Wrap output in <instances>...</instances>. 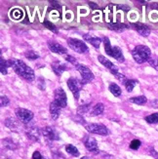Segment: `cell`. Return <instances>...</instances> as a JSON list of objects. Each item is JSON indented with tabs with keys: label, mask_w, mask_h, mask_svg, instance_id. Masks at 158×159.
I'll return each instance as SVG.
<instances>
[{
	"label": "cell",
	"mask_w": 158,
	"mask_h": 159,
	"mask_svg": "<svg viewBox=\"0 0 158 159\" xmlns=\"http://www.w3.org/2000/svg\"><path fill=\"white\" fill-rule=\"evenodd\" d=\"M8 67L9 66H8V63H7V61H5L3 57L1 56V58H0V71H1L3 75L8 74V70H7Z\"/></svg>",
	"instance_id": "cell-27"
},
{
	"label": "cell",
	"mask_w": 158,
	"mask_h": 159,
	"mask_svg": "<svg viewBox=\"0 0 158 159\" xmlns=\"http://www.w3.org/2000/svg\"><path fill=\"white\" fill-rule=\"evenodd\" d=\"M145 120L149 124H158V112H155V113H152L147 116Z\"/></svg>",
	"instance_id": "cell-29"
},
{
	"label": "cell",
	"mask_w": 158,
	"mask_h": 159,
	"mask_svg": "<svg viewBox=\"0 0 158 159\" xmlns=\"http://www.w3.org/2000/svg\"><path fill=\"white\" fill-rule=\"evenodd\" d=\"M48 48L50 49L51 52L56 53L59 55H65L67 53V50L64 46H61L60 43L56 42V41H48Z\"/></svg>",
	"instance_id": "cell-15"
},
{
	"label": "cell",
	"mask_w": 158,
	"mask_h": 159,
	"mask_svg": "<svg viewBox=\"0 0 158 159\" xmlns=\"http://www.w3.org/2000/svg\"><path fill=\"white\" fill-rule=\"evenodd\" d=\"M25 57L27 60H30V61H34V60H37L39 59V55L33 50H29V51H25Z\"/></svg>",
	"instance_id": "cell-28"
},
{
	"label": "cell",
	"mask_w": 158,
	"mask_h": 159,
	"mask_svg": "<svg viewBox=\"0 0 158 159\" xmlns=\"http://www.w3.org/2000/svg\"><path fill=\"white\" fill-rule=\"evenodd\" d=\"M2 143L6 148L11 149V150L18 148V143H16L15 142H14L11 138H7V139H5V140H2Z\"/></svg>",
	"instance_id": "cell-23"
},
{
	"label": "cell",
	"mask_w": 158,
	"mask_h": 159,
	"mask_svg": "<svg viewBox=\"0 0 158 159\" xmlns=\"http://www.w3.org/2000/svg\"><path fill=\"white\" fill-rule=\"evenodd\" d=\"M88 112H91V107L90 105H83V106H80L77 109V113L80 115H84Z\"/></svg>",
	"instance_id": "cell-31"
},
{
	"label": "cell",
	"mask_w": 158,
	"mask_h": 159,
	"mask_svg": "<svg viewBox=\"0 0 158 159\" xmlns=\"http://www.w3.org/2000/svg\"><path fill=\"white\" fill-rule=\"evenodd\" d=\"M108 90L114 97H120L121 96L122 90L117 84H116V83H111L108 86Z\"/></svg>",
	"instance_id": "cell-22"
},
{
	"label": "cell",
	"mask_w": 158,
	"mask_h": 159,
	"mask_svg": "<svg viewBox=\"0 0 158 159\" xmlns=\"http://www.w3.org/2000/svg\"><path fill=\"white\" fill-rule=\"evenodd\" d=\"M104 111H105V105L102 102H98L93 107L91 112H90V115L91 116H98V115H101V114L104 113Z\"/></svg>",
	"instance_id": "cell-20"
},
{
	"label": "cell",
	"mask_w": 158,
	"mask_h": 159,
	"mask_svg": "<svg viewBox=\"0 0 158 159\" xmlns=\"http://www.w3.org/2000/svg\"><path fill=\"white\" fill-rule=\"evenodd\" d=\"M148 64H149V66H152L155 70H157L158 71V59H151L150 58V60L148 61Z\"/></svg>",
	"instance_id": "cell-36"
},
{
	"label": "cell",
	"mask_w": 158,
	"mask_h": 159,
	"mask_svg": "<svg viewBox=\"0 0 158 159\" xmlns=\"http://www.w3.org/2000/svg\"><path fill=\"white\" fill-rule=\"evenodd\" d=\"M151 8L158 10V3H152V4H151Z\"/></svg>",
	"instance_id": "cell-43"
},
{
	"label": "cell",
	"mask_w": 158,
	"mask_h": 159,
	"mask_svg": "<svg viewBox=\"0 0 158 159\" xmlns=\"http://www.w3.org/2000/svg\"><path fill=\"white\" fill-rule=\"evenodd\" d=\"M137 84H138V80H135V79H128V80L125 82V84H124V85H125V88H126L127 91H128L129 93H131Z\"/></svg>",
	"instance_id": "cell-26"
},
{
	"label": "cell",
	"mask_w": 158,
	"mask_h": 159,
	"mask_svg": "<svg viewBox=\"0 0 158 159\" xmlns=\"http://www.w3.org/2000/svg\"><path fill=\"white\" fill-rule=\"evenodd\" d=\"M65 60L66 61H68V63H70L71 65H73V66H75V67H76L78 65H79V63L77 61V60L75 59L74 57H72V56H70V55H66L65 56Z\"/></svg>",
	"instance_id": "cell-33"
},
{
	"label": "cell",
	"mask_w": 158,
	"mask_h": 159,
	"mask_svg": "<svg viewBox=\"0 0 158 159\" xmlns=\"http://www.w3.org/2000/svg\"><path fill=\"white\" fill-rule=\"evenodd\" d=\"M54 97H55V102H56L58 105L63 108L67 106V98H66V94L63 90V88H58L55 90L54 93Z\"/></svg>",
	"instance_id": "cell-10"
},
{
	"label": "cell",
	"mask_w": 158,
	"mask_h": 159,
	"mask_svg": "<svg viewBox=\"0 0 158 159\" xmlns=\"http://www.w3.org/2000/svg\"><path fill=\"white\" fill-rule=\"evenodd\" d=\"M9 67H12L20 77L26 80L27 82H32L35 79V73L31 67L27 66L25 61L18 59H10L7 61Z\"/></svg>",
	"instance_id": "cell-1"
},
{
	"label": "cell",
	"mask_w": 158,
	"mask_h": 159,
	"mask_svg": "<svg viewBox=\"0 0 158 159\" xmlns=\"http://www.w3.org/2000/svg\"><path fill=\"white\" fill-rule=\"evenodd\" d=\"M42 159H49V158H47V157H43Z\"/></svg>",
	"instance_id": "cell-45"
},
{
	"label": "cell",
	"mask_w": 158,
	"mask_h": 159,
	"mask_svg": "<svg viewBox=\"0 0 158 159\" xmlns=\"http://www.w3.org/2000/svg\"><path fill=\"white\" fill-rule=\"evenodd\" d=\"M132 56L136 63L143 64L148 61L151 56V51L146 45H138L132 50Z\"/></svg>",
	"instance_id": "cell-2"
},
{
	"label": "cell",
	"mask_w": 158,
	"mask_h": 159,
	"mask_svg": "<svg viewBox=\"0 0 158 159\" xmlns=\"http://www.w3.org/2000/svg\"><path fill=\"white\" fill-rule=\"evenodd\" d=\"M41 133H42V135L45 137V139L49 142L60 140V136H59L58 132L53 127L46 126V127L41 129Z\"/></svg>",
	"instance_id": "cell-11"
},
{
	"label": "cell",
	"mask_w": 158,
	"mask_h": 159,
	"mask_svg": "<svg viewBox=\"0 0 158 159\" xmlns=\"http://www.w3.org/2000/svg\"><path fill=\"white\" fill-rule=\"evenodd\" d=\"M98 60H99V61L100 63L104 66H106L107 70L111 71L114 76L117 78L119 81H121V83H123V84H125V82L128 80L127 78H126V76L124 74H122L120 71H119V70H118V67L116 66L113 63H111V61H109L108 59H106L105 56H102V55H99L98 56Z\"/></svg>",
	"instance_id": "cell-3"
},
{
	"label": "cell",
	"mask_w": 158,
	"mask_h": 159,
	"mask_svg": "<svg viewBox=\"0 0 158 159\" xmlns=\"http://www.w3.org/2000/svg\"><path fill=\"white\" fill-rule=\"evenodd\" d=\"M88 4H89V6H90V7H92L93 9H98L99 8V7L96 5L95 2H88Z\"/></svg>",
	"instance_id": "cell-42"
},
{
	"label": "cell",
	"mask_w": 158,
	"mask_h": 159,
	"mask_svg": "<svg viewBox=\"0 0 158 159\" xmlns=\"http://www.w3.org/2000/svg\"><path fill=\"white\" fill-rule=\"evenodd\" d=\"M85 129L91 134H96L100 136H107L109 134L108 129L102 125V124H98V123H88L85 124Z\"/></svg>",
	"instance_id": "cell-6"
},
{
	"label": "cell",
	"mask_w": 158,
	"mask_h": 159,
	"mask_svg": "<svg viewBox=\"0 0 158 159\" xmlns=\"http://www.w3.org/2000/svg\"><path fill=\"white\" fill-rule=\"evenodd\" d=\"M67 44L74 52L79 54H86L89 51L86 43L77 38H67Z\"/></svg>",
	"instance_id": "cell-5"
},
{
	"label": "cell",
	"mask_w": 158,
	"mask_h": 159,
	"mask_svg": "<svg viewBox=\"0 0 158 159\" xmlns=\"http://www.w3.org/2000/svg\"><path fill=\"white\" fill-rule=\"evenodd\" d=\"M52 157L53 159H65V156L58 150H52Z\"/></svg>",
	"instance_id": "cell-34"
},
{
	"label": "cell",
	"mask_w": 158,
	"mask_h": 159,
	"mask_svg": "<svg viewBox=\"0 0 158 159\" xmlns=\"http://www.w3.org/2000/svg\"><path fill=\"white\" fill-rule=\"evenodd\" d=\"M149 155H151L155 159H158V152L155 149H153V148H151V149L149 150Z\"/></svg>",
	"instance_id": "cell-39"
},
{
	"label": "cell",
	"mask_w": 158,
	"mask_h": 159,
	"mask_svg": "<svg viewBox=\"0 0 158 159\" xmlns=\"http://www.w3.org/2000/svg\"><path fill=\"white\" fill-rule=\"evenodd\" d=\"M52 70L55 72V74L58 75V76H61V73L67 70V66L65 64H61L57 61H55V63L52 64Z\"/></svg>",
	"instance_id": "cell-19"
},
{
	"label": "cell",
	"mask_w": 158,
	"mask_h": 159,
	"mask_svg": "<svg viewBox=\"0 0 158 159\" xmlns=\"http://www.w3.org/2000/svg\"><path fill=\"white\" fill-rule=\"evenodd\" d=\"M65 151L68 154H70L71 156H74V157H78L80 155V152L77 149V148H75L73 144H70V143H68L65 146Z\"/></svg>",
	"instance_id": "cell-25"
},
{
	"label": "cell",
	"mask_w": 158,
	"mask_h": 159,
	"mask_svg": "<svg viewBox=\"0 0 158 159\" xmlns=\"http://www.w3.org/2000/svg\"><path fill=\"white\" fill-rule=\"evenodd\" d=\"M76 70L81 74L82 81H83L84 84H86V83H89V82H91L92 80H94V78H95L94 74H93V72L91 71V70L87 66L79 64L76 66Z\"/></svg>",
	"instance_id": "cell-9"
},
{
	"label": "cell",
	"mask_w": 158,
	"mask_h": 159,
	"mask_svg": "<svg viewBox=\"0 0 158 159\" xmlns=\"http://www.w3.org/2000/svg\"><path fill=\"white\" fill-rule=\"evenodd\" d=\"M80 159H90V158L87 157V156H84V157H82V158H80Z\"/></svg>",
	"instance_id": "cell-44"
},
{
	"label": "cell",
	"mask_w": 158,
	"mask_h": 159,
	"mask_svg": "<svg viewBox=\"0 0 158 159\" xmlns=\"http://www.w3.org/2000/svg\"><path fill=\"white\" fill-rule=\"evenodd\" d=\"M102 41H104V45H105V51L106 53L111 56V58L115 59L116 61H120V63H124L125 61V58L123 56V53L122 50L118 46H111V41H109V38L105 36L102 38Z\"/></svg>",
	"instance_id": "cell-4"
},
{
	"label": "cell",
	"mask_w": 158,
	"mask_h": 159,
	"mask_svg": "<svg viewBox=\"0 0 158 159\" xmlns=\"http://www.w3.org/2000/svg\"><path fill=\"white\" fill-rule=\"evenodd\" d=\"M50 3H51V6H53L54 8H57V9H61V6H60V4H59V2H57V1H50Z\"/></svg>",
	"instance_id": "cell-40"
},
{
	"label": "cell",
	"mask_w": 158,
	"mask_h": 159,
	"mask_svg": "<svg viewBox=\"0 0 158 159\" xmlns=\"http://www.w3.org/2000/svg\"><path fill=\"white\" fill-rule=\"evenodd\" d=\"M150 106L158 108V100H153V101L150 102Z\"/></svg>",
	"instance_id": "cell-41"
},
{
	"label": "cell",
	"mask_w": 158,
	"mask_h": 159,
	"mask_svg": "<svg viewBox=\"0 0 158 159\" xmlns=\"http://www.w3.org/2000/svg\"><path fill=\"white\" fill-rule=\"evenodd\" d=\"M141 144H142V142L140 140H133L131 143H130V148L131 149H134V150H137V149H139L140 147H141Z\"/></svg>",
	"instance_id": "cell-32"
},
{
	"label": "cell",
	"mask_w": 158,
	"mask_h": 159,
	"mask_svg": "<svg viewBox=\"0 0 158 159\" xmlns=\"http://www.w3.org/2000/svg\"><path fill=\"white\" fill-rule=\"evenodd\" d=\"M25 135L27 139H29L33 142L40 141V130L35 126H29L25 129Z\"/></svg>",
	"instance_id": "cell-13"
},
{
	"label": "cell",
	"mask_w": 158,
	"mask_h": 159,
	"mask_svg": "<svg viewBox=\"0 0 158 159\" xmlns=\"http://www.w3.org/2000/svg\"><path fill=\"white\" fill-rule=\"evenodd\" d=\"M131 25L133 26V29L140 34V35H142L143 37H147L150 34V32H151L150 31V29L147 25H143L142 23H134Z\"/></svg>",
	"instance_id": "cell-14"
},
{
	"label": "cell",
	"mask_w": 158,
	"mask_h": 159,
	"mask_svg": "<svg viewBox=\"0 0 158 159\" xmlns=\"http://www.w3.org/2000/svg\"><path fill=\"white\" fill-rule=\"evenodd\" d=\"M15 113H16L17 118L24 124H29L32 120L33 116H34V114L31 110L22 108V107H18L15 110Z\"/></svg>",
	"instance_id": "cell-8"
},
{
	"label": "cell",
	"mask_w": 158,
	"mask_h": 159,
	"mask_svg": "<svg viewBox=\"0 0 158 159\" xmlns=\"http://www.w3.org/2000/svg\"><path fill=\"white\" fill-rule=\"evenodd\" d=\"M10 103V100L8 97L6 96H1V98H0V105H1L2 107H8Z\"/></svg>",
	"instance_id": "cell-35"
},
{
	"label": "cell",
	"mask_w": 158,
	"mask_h": 159,
	"mask_svg": "<svg viewBox=\"0 0 158 159\" xmlns=\"http://www.w3.org/2000/svg\"><path fill=\"white\" fill-rule=\"evenodd\" d=\"M83 85H84L83 81H82V80L80 81V80H78L76 78H74V77H70V79L67 80V86H68V88H70V92L72 93L74 99L76 101L79 99L80 90H81L82 87H83Z\"/></svg>",
	"instance_id": "cell-7"
},
{
	"label": "cell",
	"mask_w": 158,
	"mask_h": 159,
	"mask_svg": "<svg viewBox=\"0 0 158 159\" xmlns=\"http://www.w3.org/2000/svg\"><path fill=\"white\" fill-rule=\"evenodd\" d=\"M83 38L85 41H87V42L91 43V45L93 47H95L96 49H99L100 48V45L102 43V39L97 37V36H93L91 35V34H83Z\"/></svg>",
	"instance_id": "cell-17"
},
{
	"label": "cell",
	"mask_w": 158,
	"mask_h": 159,
	"mask_svg": "<svg viewBox=\"0 0 158 159\" xmlns=\"http://www.w3.org/2000/svg\"><path fill=\"white\" fill-rule=\"evenodd\" d=\"M42 155H41V153L39 152V151H34L33 154H32V159H42Z\"/></svg>",
	"instance_id": "cell-38"
},
{
	"label": "cell",
	"mask_w": 158,
	"mask_h": 159,
	"mask_svg": "<svg viewBox=\"0 0 158 159\" xmlns=\"http://www.w3.org/2000/svg\"><path fill=\"white\" fill-rule=\"evenodd\" d=\"M61 107L55 101H53V102L50 103L49 110H50L51 118H52L53 120H57V119L59 118V116H60V114H61Z\"/></svg>",
	"instance_id": "cell-16"
},
{
	"label": "cell",
	"mask_w": 158,
	"mask_h": 159,
	"mask_svg": "<svg viewBox=\"0 0 158 159\" xmlns=\"http://www.w3.org/2000/svg\"><path fill=\"white\" fill-rule=\"evenodd\" d=\"M107 26L111 30H114V31H117V32H122L127 29V25L125 24H121V23L107 24Z\"/></svg>",
	"instance_id": "cell-21"
},
{
	"label": "cell",
	"mask_w": 158,
	"mask_h": 159,
	"mask_svg": "<svg viewBox=\"0 0 158 159\" xmlns=\"http://www.w3.org/2000/svg\"><path fill=\"white\" fill-rule=\"evenodd\" d=\"M43 25H45V27H47L48 30H51L52 32L54 33H58V27L55 25L54 24H52L50 20H44V22H43Z\"/></svg>",
	"instance_id": "cell-30"
},
{
	"label": "cell",
	"mask_w": 158,
	"mask_h": 159,
	"mask_svg": "<svg viewBox=\"0 0 158 159\" xmlns=\"http://www.w3.org/2000/svg\"><path fill=\"white\" fill-rule=\"evenodd\" d=\"M130 102L135 103V105L142 106V105H146L147 102V99L146 96H138V97H133V98H131L130 99Z\"/></svg>",
	"instance_id": "cell-24"
},
{
	"label": "cell",
	"mask_w": 158,
	"mask_h": 159,
	"mask_svg": "<svg viewBox=\"0 0 158 159\" xmlns=\"http://www.w3.org/2000/svg\"><path fill=\"white\" fill-rule=\"evenodd\" d=\"M37 86H38V88L41 90V91H44L45 88H46L44 78H42V77H39V78H38V84H37Z\"/></svg>",
	"instance_id": "cell-37"
},
{
	"label": "cell",
	"mask_w": 158,
	"mask_h": 159,
	"mask_svg": "<svg viewBox=\"0 0 158 159\" xmlns=\"http://www.w3.org/2000/svg\"><path fill=\"white\" fill-rule=\"evenodd\" d=\"M83 142H84L85 148L89 151H91V152H94V153L100 152L99 147H98V143H97V141H96V139H94L93 137L85 136L84 139H83Z\"/></svg>",
	"instance_id": "cell-12"
},
{
	"label": "cell",
	"mask_w": 158,
	"mask_h": 159,
	"mask_svg": "<svg viewBox=\"0 0 158 159\" xmlns=\"http://www.w3.org/2000/svg\"><path fill=\"white\" fill-rule=\"evenodd\" d=\"M4 125L9 128L10 130L14 131V132H18V129L20 128V123L19 121H17L15 118H13V117H8V118H6L4 120Z\"/></svg>",
	"instance_id": "cell-18"
}]
</instances>
